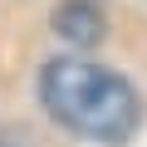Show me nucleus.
I'll return each mask as SVG.
<instances>
[{
  "label": "nucleus",
  "mask_w": 147,
  "mask_h": 147,
  "mask_svg": "<svg viewBox=\"0 0 147 147\" xmlns=\"http://www.w3.org/2000/svg\"><path fill=\"white\" fill-rule=\"evenodd\" d=\"M39 103L59 127L98 147H123L142 127V98L118 69H103L84 54L49 59L39 74Z\"/></svg>",
  "instance_id": "1"
},
{
  "label": "nucleus",
  "mask_w": 147,
  "mask_h": 147,
  "mask_svg": "<svg viewBox=\"0 0 147 147\" xmlns=\"http://www.w3.org/2000/svg\"><path fill=\"white\" fill-rule=\"evenodd\" d=\"M0 147H30L25 132H10V127H0Z\"/></svg>",
  "instance_id": "3"
},
{
  "label": "nucleus",
  "mask_w": 147,
  "mask_h": 147,
  "mask_svg": "<svg viewBox=\"0 0 147 147\" xmlns=\"http://www.w3.org/2000/svg\"><path fill=\"white\" fill-rule=\"evenodd\" d=\"M54 34L74 49H93L103 39V10L93 0H69V5L54 10Z\"/></svg>",
  "instance_id": "2"
}]
</instances>
